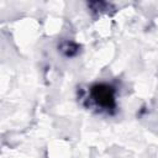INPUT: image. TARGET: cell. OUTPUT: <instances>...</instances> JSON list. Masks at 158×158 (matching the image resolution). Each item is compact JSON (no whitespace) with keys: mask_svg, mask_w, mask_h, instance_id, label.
Listing matches in <instances>:
<instances>
[{"mask_svg":"<svg viewBox=\"0 0 158 158\" xmlns=\"http://www.w3.org/2000/svg\"><path fill=\"white\" fill-rule=\"evenodd\" d=\"M91 98L96 102L98 106L104 107V109H110L114 107L115 105V96H114V90L109 85H95L91 89Z\"/></svg>","mask_w":158,"mask_h":158,"instance_id":"6da1fadb","label":"cell"}]
</instances>
